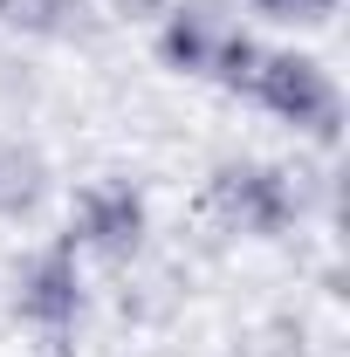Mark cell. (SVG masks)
I'll list each match as a JSON object with an SVG mask.
<instances>
[{
    "mask_svg": "<svg viewBox=\"0 0 350 357\" xmlns=\"http://www.w3.org/2000/svg\"><path fill=\"white\" fill-rule=\"evenodd\" d=\"M261 35L248 28L241 0H172L151 21V55L185 83H213L227 96H248V76L261 62Z\"/></svg>",
    "mask_w": 350,
    "mask_h": 357,
    "instance_id": "1",
    "label": "cell"
},
{
    "mask_svg": "<svg viewBox=\"0 0 350 357\" xmlns=\"http://www.w3.org/2000/svg\"><path fill=\"white\" fill-rule=\"evenodd\" d=\"M309 206V172L282 158H220L206 172V213L241 241H289Z\"/></svg>",
    "mask_w": 350,
    "mask_h": 357,
    "instance_id": "2",
    "label": "cell"
},
{
    "mask_svg": "<svg viewBox=\"0 0 350 357\" xmlns=\"http://www.w3.org/2000/svg\"><path fill=\"white\" fill-rule=\"evenodd\" d=\"M248 103L316 151H337V137H344V83L309 48H261V62L248 76Z\"/></svg>",
    "mask_w": 350,
    "mask_h": 357,
    "instance_id": "3",
    "label": "cell"
},
{
    "mask_svg": "<svg viewBox=\"0 0 350 357\" xmlns=\"http://www.w3.org/2000/svg\"><path fill=\"white\" fill-rule=\"evenodd\" d=\"M62 241L83 261H137L151 241V192L131 172H96L69 192V220Z\"/></svg>",
    "mask_w": 350,
    "mask_h": 357,
    "instance_id": "4",
    "label": "cell"
},
{
    "mask_svg": "<svg viewBox=\"0 0 350 357\" xmlns=\"http://www.w3.org/2000/svg\"><path fill=\"white\" fill-rule=\"evenodd\" d=\"M7 303H14V323H21V330L62 344V337L83 330V316H89V261L55 234V241L28 248V255L14 261Z\"/></svg>",
    "mask_w": 350,
    "mask_h": 357,
    "instance_id": "5",
    "label": "cell"
},
{
    "mask_svg": "<svg viewBox=\"0 0 350 357\" xmlns=\"http://www.w3.org/2000/svg\"><path fill=\"white\" fill-rule=\"evenodd\" d=\"M0 28L21 42H89L96 0H0Z\"/></svg>",
    "mask_w": 350,
    "mask_h": 357,
    "instance_id": "6",
    "label": "cell"
},
{
    "mask_svg": "<svg viewBox=\"0 0 350 357\" xmlns=\"http://www.w3.org/2000/svg\"><path fill=\"white\" fill-rule=\"evenodd\" d=\"M48 199V158L28 137H0V220H28Z\"/></svg>",
    "mask_w": 350,
    "mask_h": 357,
    "instance_id": "7",
    "label": "cell"
},
{
    "mask_svg": "<svg viewBox=\"0 0 350 357\" xmlns=\"http://www.w3.org/2000/svg\"><path fill=\"white\" fill-rule=\"evenodd\" d=\"M241 7L261 14V21H275V28H330L344 0H241Z\"/></svg>",
    "mask_w": 350,
    "mask_h": 357,
    "instance_id": "8",
    "label": "cell"
},
{
    "mask_svg": "<svg viewBox=\"0 0 350 357\" xmlns=\"http://www.w3.org/2000/svg\"><path fill=\"white\" fill-rule=\"evenodd\" d=\"M165 7H172V0H103V14H110V21H137V28H151Z\"/></svg>",
    "mask_w": 350,
    "mask_h": 357,
    "instance_id": "9",
    "label": "cell"
}]
</instances>
